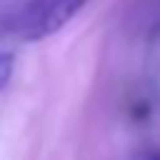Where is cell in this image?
Listing matches in <instances>:
<instances>
[{
	"label": "cell",
	"instance_id": "6da1fadb",
	"mask_svg": "<svg viewBox=\"0 0 160 160\" xmlns=\"http://www.w3.org/2000/svg\"><path fill=\"white\" fill-rule=\"evenodd\" d=\"M90 0H35V5L28 10L25 22V38L40 40L52 32H58L65 22H70Z\"/></svg>",
	"mask_w": 160,
	"mask_h": 160
},
{
	"label": "cell",
	"instance_id": "7a4b0ae2",
	"mask_svg": "<svg viewBox=\"0 0 160 160\" xmlns=\"http://www.w3.org/2000/svg\"><path fill=\"white\" fill-rule=\"evenodd\" d=\"M12 70H15V55L12 52H0V90L10 82Z\"/></svg>",
	"mask_w": 160,
	"mask_h": 160
},
{
	"label": "cell",
	"instance_id": "3957f363",
	"mask_svg": "<svg viewBox=\"0 0 160 160\" xmlns=\"http://www.w3.org/2000/svg\"><path fill=\"white\" fill-rule=\"evenodd\" d=\"M142 160H160V150H152V152H148Z\"/></svg>",
	"mask_w": 160,
	"mask_h": 160
}]
</instances>
